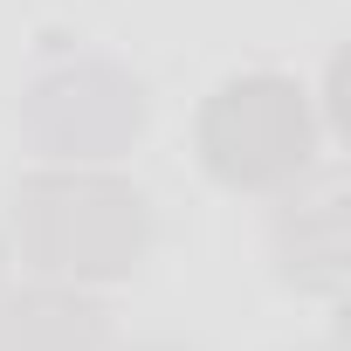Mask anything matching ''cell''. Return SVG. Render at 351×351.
<instances>
[{
  "label": "cell",
  "mask_w": 351,
  "mask_h": 351,
  "mask_svg": "<svg viewBox=\"0 0 351 351\" xmlns=\"http://www.w3.org/2000/svg\"><path fill=\"white\" fill-rule=\"evenodd\" d=\"M0 276H8V248H0Z\"/></svg>",
  "instance_id": "obj_7"
},
{
  "label": "cell",
  "mask_w": 351,
  "mask_h": 351,
  "mask_svg": "<svg viewBox=\"0 0 351 351\" xmlns=\"http://www.w3.org/2000/svg\"><path fill=\"white\" fill-rule=\"evenodd\" d=\"M317 351H330V344H317Z\"/></svg>",
  "instance_id": "obj_8"
},
{
  "label": "cell",
  "mask_w": 351,
  "mask_h": 351,
  "mask_svg": "<svg viewBox=\"0 0 351 351\" xmlns=\"http://www.w3.org/2000/svg\"><path fill=\"white\" fill-rule=\"evenodd\" d=\"M131 351H186V344H131Z\"/></svg>",
  "instance_id": "obj_6"
},
{
  "label": "cell",
  "mask_w": 351,
  "mask_h": 351,
  "mask_svg": "<svg viewBox=\"0 0 351 351\" xmlns=\"http://www.w3.org/2000/svg\"><path fill=\"white\" fill-rule=\"evenodd\" d=\"M317 158L310 97L289 76H234L200 104V165L234 193H282Z\"/></svg>",
  "instance_id": "obj_2"
},
{
  "label": "cell",
  "mask_w": 351,
  "mask_h": 351,
  "mask_svg": "<svg viewBox=\"0 0 351 351\" xmlns=\"http://www.w3.org/2000/svg\"><path fill=\"white\" fill-rule=\"evenodd\" d=\"M21 131L56 165H104V158L131 152V138L145 131V90L131 69L76 56V62H56L28 83Z\"/></svg>",
  "instance_id": "obj_3"
},
{
  "label": "cell",
  "mask_w": 351,
  "mask_h": 351,
  "mask_svg": "<svg viewBox=\"0 0 351 351\" xmlns=\"http://www.w3.org/2000/svg\"><path fill=\"white\" fill-rule=\"evenodd\" d=\"M0 351H110V317L76 282L0 296Z\"/></svg>",
  "instance_id": "obj_5"
},
{
  "label": "cell",
  "mask_w": 351,
  "mask_h": 351,
  "mask_svg": "<svg viewBox=\"0 0 351 351\" xmlns=\"http://www.w3.org/2000/svg\"><path fill=\"white\" fill-rule=\"evenodd\" d=\"M269 248H276V269L289 289L303 296H324L337 303L351 289V234H344V186L337 180H317V186H289V200L276 207V228H269Z\"/></svg>",
  "instance_id": "obj_4"
},
{
  "label": "cell",
  "mask_w": 351,
  "mask_h": 351,
  "mask_svg": "<svg viewBox=\"0 0 351 351\" xmlns=\"http://www.w3.org/2000/svg\"><path fill=\"white\" fill-rule=\"evenodd\" d=\"M14 248L42 282H124L152 248V207L104 165H49L14 186Z\"/></svg>",
  "instance_id": "obj_1"
}]
</instances>
